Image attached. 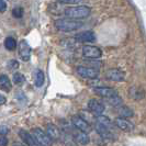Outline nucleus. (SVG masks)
<instances>
[{"label": "nucleus", "instance_id": "0eeeda50", "mask_svg": "<svg viewBox=\"0 0 146 146\" xmlns=\"http://www.w3.org/2000/svg\"><path fill=\"white\" fill-rule=\"evenodd\" d=\"M88 109L90 110L96 117L98 115H102L103 111H104V106L102 102H100L97 99H91L88 102Z\"/></svg>", "mask_w": 146, "mask_h": 146}, {"label": "nucleus", "instance_id": "cd10ccee", "mask_svg": "<svg viewBox=\"0 0 146 146\" xmlns=\"http://www.w3.org/2000/svg\"><path fill=\"white\" fill-rule=\"evenodd\" d=\"M7 10V3L5 0H0V12H5Z\"/></svg>", "mask_w": 146, "mask_h": 146}, {"label": "nucleus", "instance_id": "6e6552de", "mask_svg": "<svg viewBox=\"0 0 146 146\" xmlns=\"http://www.w3.org/2000/svg\"><path fill=\"white\" fill-rule=\"evenodd\" d=\"M19 55L24 62H29L31 57V47L25 40H22L19 44Z\"/></svg>", "mask_w": 146, "mask_h": 146}, {"label": "nucleus", "instance_id": "7c9ffc66", "mask_svg": "<svg viewBox=\"0 0 146 146\" xmlns=\"http://www.w3.org/2000/svg\"><path fill=\"white\" fill-rule=\"evenodd\" d=\"M13 146H24V145H22V144H19V143H15V144H13Z\"/></svg>", "mask_w": 146, "mask_h": 146}, {"label": "nucleus", "instance_id": "412c9836", "mask_svg": "<svg viewBox=\"0 0 146 146\" xmlns=\"http://www.w3.org/2000/svg\"><path fill=\"white\" fill-rule=\"evenodd\" d=\"M96 122L104 125V126H107L109 129L112 126V123H111L110 119L108 117H104V115H98V117H96Z\"/></svg>", "mask_w": 146, "mask_h": 146}, {"label": "nucleus", "instance_id": "4be33fe9", "mask_svg": "<svg viewBox=\"0 0 146 146\" xmlns=\"http://www.w3.org/2000/svg\"><path fill=\"white\" fill-rule=\"evenodd\" d=\"M119 112H120V117H133V111L131 109H129L127 107H121L119 108Z\"/></svg>", "mask_w": 146, "mask_h": 146}, {"label": "nucleus", "instance_id": "39448f33", "mask_svg": "<svg viewBox=\"0 0 146 146\" xmlns=\"http://www.w3.org/2000/svg\"><path fill=\"white\" fill-rule=\"evenodd\" d=\"M82 55L88 58H99L102 55V52L99 47L92 45H85L82 47Z\"/></svg>", "mask_w": 146, "mask_h": 146}, {"label": "nucleus", "instance_id": "9d476101", "mask_svg": "<svg viewBox=\"0 0 146 146\" xmlns=\"http://www.w3.org/2000/svg\"><path fill=\"white\" fill-rule=\"evenodd\" d=\"M114 124L117 125L120 130L124 132H131L134 129V125L132 124L129 120H126L124 117H117L114 120Z\"/></svg>", "mask_w": 146, "mask_h": 146}, {"label": "nucleus", "instance_id": "9b49d317", "mask_svg": "<svg viewBox=\"0 0 146 146\" xmlns=\"http://www.w3.org/2000/svg\"><path fill=\"white\" fill-rule=\"evenodd\" d=\"M95 129L97 133L104 139H112L113 137V133L110 131L109 127H107V126H104V125L100 124V123H98V122H96L95 124Z\"/></svg>", "mask_w": 146, "mask_h": 146}, {"label": "nucleus", "instance_id": "b1692460", "mask_svg": "<svg viewBox=\"0 0 146 146\" xmlns=\"http://www.w3.org/2000/svg\"><path fill=\"white\" fill-rule=\"evenodd\" d=\"M18 67H19V63H18L15 59H10V60L8 62V68H9L10 70L18 69Z\"/></svg>", "mask_w": 146, "mask_h": 146}, {"label": "nucleus", "instance_id": "f8f14e48", "mask_svg": "<svg viewBox=\"0 0 146 146\" xmlns=\"http://www.w3.org/2000/svg\"><path fill=\"white\" fill-rule=\"evenodd\" d=\"M94 91L98 96L102 97V98H110V97H114L117 96V92L112 89V88H107V87H96L94 88Z\"/></svg>", "mask_w": 146, "mask_h": 146}, {"label": "nucleus", "instance_id": "aec40b11", "mask_svg": "<svg viewBox=\"0 0 146 146\" xmlns=\"http://www.w3.org/2000/svg\"><path fill=\"white\" fill-rule=\"evenodd\" d=\"M5 47L9 50V51H13L17 47V41H15L13 37H7L5 40Z\"/></svg>", "mask_w": 146, "mask_h": 146}, {"label": "nucleus", "instance_id": "f257e3e1", "mask_svg": "<svg viewBox=\"0 0 146 146\" xmlns=\"http://www.w3.org/2000/svg\"><path fill=\"white\" fill-rule=\"evenodd\" d=\"M91 9L86 6H79V7H73L68 8L65 10V15L68 19H73V20H79L87 18L90 15Z\"/></svg>", "mask_w": 146, "mask_h": 146}, {"label": "nucleus", "instance_id": "dca6fc26", "mask_svg": "<svg viewBox=\"0 0 146 146\" xmlns=\"http://www.w3.org/2000/svg\"><path fill=\"white\" fill-rule=\"evenodd\" d=\"M76 40H78L79 42L84 43V42H94L95 41V35L91 31H86V32H82L80 34H78L76 36Z\"/></svg>", "mask_w": 146, "mask_h": 146}, {"label": "nucleus", "instance_id": "f03ea898", "mask_svg": "<svg viewBox=\"0 0 146 146\" xmlns=\"http://www.w3.org/2000/svg\"><path fill=\"white\" fill-rule=\"evenodd\" d=\"M84 25V23L77 20L73 19H58L55 21V27L59 31H64V32H69V31H75V30L80 29Z\"/></svg>", "mask_w": 146, "mask_h": 146}, {"label": "nucleus", "instance_id": "20e7f679", "mask_svg": "<svg viewBox=\"0 0 146 146\" xmlns=\"http://www.w3.org/2000/svg\"><path fill=\"white\" fill-rule=\"evenodd\" d=\"M72 123H73L74 127L79 130L81 132H85V133H89L91 131V126L88 123L87 121L82 117H78V115H74L72 117Z\"/></svg>", "mask_w": 146, "mask_h": 146}, {"label": "nucleus", "instance_id": "f3484780", "mask_svg": "<svg viewBox=\"0 0 146 146\" xmlns=\"http://www.w3.org/2000/svg\"><path fill=\"white\" fill-rule=\"evenodd\" d=\"M0 89L9 92L11 90V81L8 78L7 75H1L0 76Z\"/></svg>", "mask_w": 146, "mask_h": 146}, {"label": "nucleus", "instance_id": "2eb2a0df", "mask_svg": "<svg viewBox=\"0 0 146 146\" xmlns=\"http://www.w3.org/2000/svg\"><path fill=\"white\" fill-rule=\"evenodd\" d=\"M74 137H75V139H76L79 144H81V145H87L88 143L90 142L88 133L81 132V131H79V130H78V132H76V133L74 134Z\"/></svg>", "mask_w": 146, "mask_h": 146}, {"label": "nucleus", "instance_id": "4468645a", "mask_svg": "<svg viewBox=\"0 0 146 146\" xmlns=\"http://www.w3.org/2000/svg\"><path fill=\"white\" fill-rule=\"evenodd\" d=\"M46 133H47V135H48L53 141L59 139H60V136H62V134H60V131H59L58 127H57L56 125L52 124V123L46 125Z\"/></svg>", "mask_w": 146, "mask_h": 146}, {"label": "nucleus", "instance_id": "a211bd4d", "mask_svg": "<svg viewBox=\"0 0 146 146\" xmlns=\"http://www.w3.org/2000/svg\"><path fill=\"white\" fill-rule=\"evenodd\" d=\"M44 80H45L44 73L41 69H36V70H35V86L38 88L42 87L44 84Z\"/></svg>", "mask_w": 146, "mask_h": 146}, {"label": "nucleus", "instance_id": "ddd939ff", "mask_svg": "<svg viewBox=\"0 0 146 146\" xmlns=\"http://www.w3.org/2000/svg\"><path fill=\"white\" fill-rule=\"evenodd\" d=\"M19 136L28 146H40L36 143V141L34 139V137L32 136V134L29 132L24 131V130H20L19 131Z\"/></svg>", "mask_w": 146, "mask_h": 146}, {"label": "nucleus", "instance_id": "6ab92c4d", "mask_svg": "<svg viewBox=\"0 0 146 146\" xmlns=\"http://www.w3.org/2000/svg\"><path fill=\"white\" fill-rule=\"evenodd\" d=\"M106 99V102H108L110 106H113V107H121L122 106V99L119 97V96H114V97H110V98H104Z\"/></svg>", "mask_w": 146, "mask_h": 146}, {"label": "nucleus", "instance_id": "bb28decb", "mask_svg": "<svg viewBox=\"0 0 146 146\" xmlns=\"http://www.w3.org/2000/svg\"><path fill=\"white\" fill-rule=\"evenodd\" d=\"M9 133V127L6 125H0V135L1 136H5Z\"/></svg>", "mask_w": 146, "mask_h": 146}, {"label": "nucleus", "instance_id": "7ed1b4c3", "mask_svg": "<svg viewBox=\"0 0 146 146\" xmlns=\"http://www.w3.org/2000/svg\"><path fill=\"white\" fill-rule=\"evenodd\" d=\"M32 136L34 137V139L36 141V143L40 146H52L53 145V139L47 135L46 132H44L43 130L35 127L33 129L31 132Z\"/></svg>", "mask_w": 146, "mask_h": 146}, {"label": "nucleus", "instance_id": "423d86ee", "mask_svg": "<svg viewBox=\"0 0 146 146\" xmlns=\"http://www.w3.org/2000/svg\"><path fill=\"white\" fill-rule=\"evenodd\" d=\"M77 74L82 77V78H89V79H96L99 75V72L94 68H89V67H84V66H79L76 69Z\"/></svg>", "mask_w": 146, "mask_h": 146}, {"label": "nucleus", "instance_id": "c85d7f7f", "mask_svg": "<svg viewBox=\"0 0 146 146\" xmlns=\"http://www.w3.org/2000/svg\"><path fill=\"white\" fill-rule=\"evenodd\" d=\"M8 145V139L6 136H1L0 137V146H7Z\"/></svg>", "mask_w": 146, "mask_h": 146}, {"label": "nucleus", "instance_id": "c756f323", "mask_svg": "<svg viewBox=\"0 0 146 146\" xmlns=\"http://www.w3.org/2000/svg\"><path fill=\"white\" fill-rule=\"evenodd\" d=\"M6 103V97H3L2 95H0V106Z\"/></svg>", "mask_w": 146, "mask_h": 146}, {"label": "nucleus", "instance_id": "5701e85b", "mask_svg": "<svg viewBox=\"0 0 146 146\" xmlns=\"http://www.w3.org/2000/svg\"><path fill=\"white\" fill-rule=\"evenodd\" d=\"M24 81H25V78L21 73L13 74V82L15 85H22Z\"/></svg>", "mask_w": 146, "mask_h": 146}, {"label": "nucleus", "instance_id": "1a4fd4ad", "mask_svg": "<svg viewBox=\"0 0 146 146\" xmlns=\"http://www.w3.org/2000/svg\"><path fill=\"white\" fill-rule=\"evenodd\" d=\"M106 77L112 81H123L125 78V74L120 69H109L106 73Z\"/></svg>", "mask_w": 146, "mask_h": 146}, {"label": "nucleus", "instance_id": "a878e982", "mask_svg": "<svg viewBox=\"0 0 146 146\" xmlns=\"http://www.w3.org/2000/svg\"><path fill=\"white\" fill-rule=\"evenodd\" d=\"M62 3H66V5H77L79 3L81 0H57Z\"/></svg>", "mask_w": 146, "mask_h": 146}, {"label": "nucleus", "instance_id": "393cba45", "mask_svg": "<svg viewBox=\"0 0 146 146\" xmlns=\"http://www.w3.org/2000/svg\"><path fill=\"white\" fill-rule=\"evenodd\" d=\"M12 15H13V17H15V18H21L22 15H23V8H21V7L15 8V9L12 10Z\"/></svg>", "mask_w": 146, "mask_h": 146}]
</instances>
